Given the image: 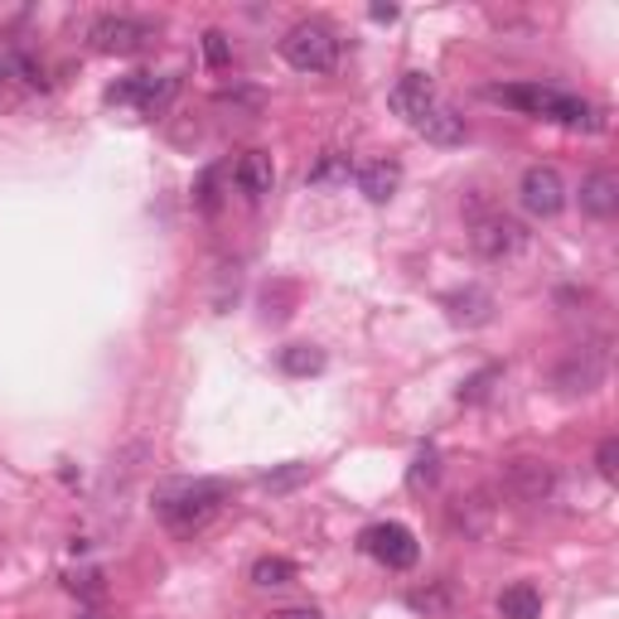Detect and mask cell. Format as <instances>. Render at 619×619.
Segmentation results:
<instances>
[{
    "label": "cell",
    "mask_w": 619,
    "mask_h": 619,
    "mask_svg": "<svg viewBox=\"0 0 619 619\" xmlns=\"http://www.w3.org/2000/svg\"><path fill=\"white\" fill-rule=\"evenodd\" d=\"M349 174H353V160L344 156V150H324V156L310 166L306 180L314 189H330V184H349Z\"/></svg>",
    "instance_id": "18"
},
{
    "label": "cell",
    "mask_w": 619,
    "mask_h": 619,
    "mask_svg": "<svg viewBox=\"0 0 619 619\" xmlns=\"http://www.w3.org/2000/svg\"><path fill=\"white\" fill-rule=\"evenodd\" d=\"M387 103H393L397 117H407V121L416 126V121L426 117V111H431V107L440 103V97H436V83L426 78V73H402L397 87L387 93Z\"/></svg>",
    "instance_id": "11"
},
{
    "label": "cell",
    "mask_w": 619,
    "mask_h": 619,
    "mask_svg": "<svg viewBox=\"0 0 619 619\" xmlns=\"http://www.w3.org/2000/svg\"><path fill=\"white\" fill-rule=\"evenodd\" d=\"M416 131H421L431 146H460V141H465V117H460V111H455V107L436 103V107L426 111L421 121H416Z\"/></svg>",
    "instance_id": "15"
},
{
    "label": "cell",
    "mask_w": 619,
    "mask_h": 619,
    "mask_svg": "<svg viewBox=\"0 0 619 619\" xmlns=\"http://www.w3.org/2000/svg\"><path fill=\"white\" fill-rule=\"evenodd\" d=\"M180 93V78H156V73H136L117 87H107V103H121V107H136V111H160L170 107V97Z\"/></svg>",
    "instance_id": "9"
},
{
    "label": "cell",
    "mask_w": 619,
    "mask_h": 619,
    "mask_svg": "<svg viewBox=\"0 0 619 619\" xmlns=\"http://www.w3.org/2000/svg\"><path fill=\"white\" fill-rule=\"evenodd\" d=\"M517 199H523V209L533 213V218H557V213L566 209V184L552 166H533V170H523Z\"/></svg>",
    "instance_id": "8"
},
{
    "label": "cell",
    "mask_w": 619,
    "mask_h": 619,
    "mask_svg": "<svg viewBox=\"0 0 619 619\" xmlns=\"http://www.w3.org/2000/svg\"><path fill=\"white\" fill-rule=\"evenodd\" d=\"M605 373H610V359H605L600 344H580L572 349L566 359L557 363V387L562 393H596V387L605 383Z\"/></svg>",
    "instance_id": "7"
},
{
    "label": "cell",
    "mask_w": 619,
    "mask_h": 619,
    "mask_svg": "<svg viewBox=\"0 0 619 619\" xmlns=\"http://www.w3.org/2000/svg\"><path fill=\"white\" fill-rule=\"evenodd\" d=\"M0 97H6V68H0Z\"/></svg>",
    "instance_id": "30"
},
{
    "label": "cell",
    "mask_w": 619,
    "mask_h": 619,
    "mask_svg": "<svg viewBox=\"0 0 619 619\" xmlns=\"http://www.w3.org/2000/svg\"><path fill=\"white\" fill-rule=\"evenodd\" d=\"M446 310L455 324H489V314H494V300H489V290H455V296H446Z\"/></svg>",
    "instance_id": "16"
},
{
    "label": "cell",
    "mask_w": 619,
    "mask_h": 619,
    "mask_svg": "<svg viewBox=\"0 0 619 619\" xmlns=\"http://www.w3.org/2000/svg\"><path fill=\"white\" fill-rule=\"evenodd\" d=\"M310 470H306V465H290V470H281V474H267V479H262V484H267V489H290V484H300V479H306Z\"/></svg>",
    "instance_id": "28"
},
{
    "label": "cell",
    "mask_w": 619,
    "mask_h": 619,
    "mask_svg": "<svg viewBox=\"0 0 619 619\" xmlns=\"http://www.w3.org/2000/svg\"><path fill=\"white\" fill-rule=\"evenodd\" d=\"M455 527L479 533V527H484V503H479V499H460V509H455Z\"/></svg>",
    "instance_id": "25"
},
{
    "label": "cell",
    "mask_w": 619,
    "mask_h": 619,
    "mask_svg": "<svg viewBox=\"0 0 619 619\" xmlns=\"http://www.w3.org/2000/svg\"><path fill=\"white\" fill-rule=\"evenodd\" d=\"M87 40L103 54H117V58H131V54H146L156 44V30L146 20H131V15H97L87 24Z\"/></svg>",
    "instance_id": "5"
},
{
    "label": "cell",
    "mask_w": 619,
    "mask_h": 619,
    "mask_svg": "<svg viewBox=\"0 0 619 619\" xmlns=\"http://www.w3.org/2000/svg\"><path fill=\"white\" fill-rule=\"evenodd\" d=\"M281 58L296 73H334L339 68V34L320 20H300L296 30H286Z\"/></svg>",
    "instance_id": "3"
},
{
    "label": "cell",
    "mask_w": 619,
    "mask_h": 619,
    "mask_svg": "<svg viewBox=\"0 0 619 619\" xmlns=\"http://www.w3.org/2000/svg\"><path fill=\"white\" fill-rule=\"evenodd\" d=\"M503 484L523 503H547L557 494V465L552 460H509L503 465Z\"/></svg>",
    "instance_id": "10"
},
{
    "label": "cell",
    "mask_w": 619,
    "mask_h": 619,
    "mask_svg": "<svg viewBox=\"0 0 619 619\" xmlns=\"http://www.w3.org/2000/svg\"><path fill=\"white\" fill-rule=\"evenodd\" d=\"M218 184H223V170H204V174H199V184H194V204L204 209V213H218V204H223Z\"/></svg>",
    "instance_id": "22"
},
{
    "label": "cell",
    "mask_w": 619,
    "mask_h": 619,
    "mask_svg": "<svg viewBox=\"0 0 619 619\" xmlns=\"http://www.w3.org/2000/svg\"><path fill=\"white\" fill-rule=\"evenodd\" d=\"M271 619H324V615L314 605H290V610H276Z\"/></svg>",
    "instance_id": "29"
},
{
    "label": "cell",
    "mask_w": 619,
    "mask_h": 619,
    "mask_svg": "<svg viewBox=\"0 0 619 619\" xmlns=\"http://www.w3.org/2000/svg\"><path fill=\"white\" fill-rule=\"evenodd\" d=\"M407 605H412V610H421V615H440V610H446V605H450V590L436 580V586L412 590V596H407Z\"/></svg>",
    "instance_id": "23"
},
{
    "label": "cell",
    "mask_w": 619,
    "mask_h": 619,
    "mask_svg": "<svg viewBox=\"0 0 619 619\" xmlns=\"http://www.w3.org/2000/svg\"><path fill=\"white\" fill-rule=\"evenodd\" d=\"M233 184L243 189L247 199H267L271 184H276V166H271L267 150H247V156L233 166Z\"/></svg>",
    "instance_id": "13"
},
{
    "label": "cell",
    "mask_w": 619,
    "mask_h": 619,
    "mask_svg": "<svg viewBox=\"0 0 619 619\" xmlns=\"http://www.w3.org/2000/svg\"><path fill=\"white\" fill-rule=\"evenodd\" d=\"M470 243L484 262H509L527 247V233H523V223L509 218V213H494V209L479 204V199H470Z\"/></svg>",
    "instance_id": "4"
},
{
    "label": "cell",
    "mask_w": 619,
    "mask_h": 619,
    "mask_svg": "<svg viewBox=\"0 0 619 619\" xmlns=\"http://www.w3.org/2000/svg\"><path fill=\"white\" fill-rule=\"evenodd\" d=\"M227 479H174L156 494V513L166 517L174 533H194V527H204L213 513L227 503Z\"/></svg>",
    "instance_id": "2"
},
{
    "label": "cell",
    "mask_w": 619,
    "mask_h": 619,
    "mask_svg": "<svg viewBox=\"0 0 619 619\" xmlns=\"http://www.w3.org/2000/svg\"><path fill=\"white\" fill-rule=\"evenodd\" d=\"M436 474H440V455H436V446H421L416 450V460H412V470H407V484L412 489H431Z\"/></svg>",
    "instance_id": "21"
},
{
    "label": "cell",
    "mask_w": 619,
    "mask_h": 619,
    "mask_svg": "<svg viewBox=\"0 0 619 619\" xmlns=\"http://www.w3.org/2000/svg\"><path fill=\"white\" fill-rule=\"evenodd\" d=\"M580 209L590 213V218H615L619 209V180L610 170H590L586 180H580Z\"/></svg>",
    "instance_id": "14"
},
{
    "label": "cell",
    "mask_w": 619,
    "mask_h": 619,
    "mask_svg": "<svg viewBox=\"0 0 619 619\" xmlns=\"http://www.w3.org/2000/svg\"><path fill=\"white\" fill-rule=\"evenodd\" d=\"M359 547L369 552L373 562H383L387 572H407V566H416V557H421L412 527H402V523H373V527H363Z\"/></svg>",
    "instance_id": "6"
},
{
    "label": "cell",
    "mask_w": 619,
    "mask_h": 619,
    "mask_svg": "<svg viewBox=\"0 0 619 619\" xmlns=\"http://www.w3.org/2000/svg\"><path fill=\"white\" fill-rule=\"evenodd\" d=\"M489 103L527 111V117H547L557 126H572V131H600L605 126V117L586 97L566 93V87H552V83H499V87H489Z\"/></svg>",
    "instance_id": "1"
},
{
    "label": "cell",
    "mask_w": 619,
    "mask_h": 619,
    "mask_svg": "<svg viewBox=\"0 0 619 619\" xmlns=\"http://www.w3.org/2000/svg\"><path fill=\"white\" fill-rule=\"evenodd\" d=\"M499 615L503 619H542V596L527 580H517V586H509L499 596Z\"/></svg>",
    "instance_id": "17"
},
{
    "label": "cell",
    "mask_w": 619,
    "mask_h": 619,
    "mask_svg": "<svg viewBox=\"0 0 619 619\" xmlns=\"http://www.w3.org/2000/svg\"><path fill=\"white\" fill-rule=\"evenodd\" d=\"M324 369V353L320 349H310V344H290L281 349V373L290 377H310V373H320Z\"/></svg>",
    "instance_id": "20"
},
{
    "label": "cell",
    "mask_w": 619,
    "mask_h": 619,
    "mask_svg": "<svg viewBox=\"0 0 619 619\" xmlns=\"http://www.w3.org/2000/svg\"><path fill=\"white\" fill-rule=\"evenodd\" d=\"M596 470H600L605 484H615V479H619V440H615V436H605V440H600V450H596Z\"/></svg>",
    "instance_id": "24"
},
{
    "label": "cell",
    "mask_w": 619,
    "mask_h": 619,
    "mask_svg": "<svg viewBox=\"0 0 619 619\" xmlns=\"http://www.w3.org/2000/svg\"><path fill=\"white\" fill-rule=\"evenodd\" d=\"M204 58L213 63V68H223V63L233 58V44H227L223 30H209V34H204Z\"/></svg>",
    "instance_id": "27"
},
{
    "label": "cell",
    "mask_w": 619,
    "mask_h": 619,
    "mask_svg": "<svg viewBox=\"0 0 619 619\" xmlns=\"http://www.w3.org/2000/svg\"><path fill=\"white\" fill-rule=\"evenodd\" d=\"M353 184H359V194L369 204H387L402 184V170H397V160H369V166L353 170Z\"/></svg>",
    "instance_id": "12"
},
{
    "label": "cell",
    "mask_w": 619,
    "mask_h": 619,
    "mask_svg": "<svg viewBox=\"0 0 619 619\" xmlns=\"http://www.w3.org/2000/svg\"><path fill=\"white\" fill-rule=\"evenodd\" d=\"M499 377H503L499 369H484V373H474L470 383L460 387V402H484V397H489V383H499Z\"/></svg>",
    "instance_id": "26"
},
{
    "label": "cell",
    "mask_w": 619,
    "mask_h": 619,
    "mask_svg": "<svg viewBox=\"0 0 619 619\" xmlns=\"http://www.w3.org/2000/svg\"><path fill=\"white\" fill-rule=\"evenodd\" d=\"M290 580H296V562H286V557H257L252 562V586L276 590V586H290Z\"/></svg>",
    "instance_id": "19"
}]
</instances>
